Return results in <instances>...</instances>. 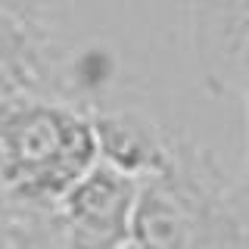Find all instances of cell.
<instances>
[{"label": "cell", "mask_w": 249, "mask_h": 249, "mask_svg": "<svg viewBox=\"0 0 249 249\" xmlns=\"http://www.w3.org/2000/svg\"><path fill=\"white\" fill-rule=\"evenodd\" d=\"M0 10L31 31L50 37V31L66 19L69 0H0Z\"/></svg>", "instance_id": "cell-7"}, {"label": "cell", "mask_w": 249, "mask_h": 249, "mask_svg": "<svg viewBox=\"0 0 249 249\" xmlns=\"http://www.w3.org/2000/svg\"><path fill=\"white\" fill-rule=\"evenodd\" d=\"M128 243L137 249H249L243 178L175 131L168 165L137 184Z\"/></svg>", "instance_id": "cell-1"}, {"label": "cell", "mask_w": 249, "mask_h": 249, "mask_svg": "<svg viewBox=\"0 0 249 249\" xmlns=\"http://www.w3.org/2000/svg\"><path fill=\"white\" fill-rule=\"evenodd\" d=\"M187 31L202 88L243 106L249 93V0H187Z\"/></svg>", "instance_id": "cell-4"}, {"label": "cell", "mask_w": 249, "mask_h": 249, "mask_svg": "<svg viewBox=\"0 0 249 249\" xmlns=\"http://www.w3.org/2000/svg\"><path fill=\"white\" fill-rule=\"evenodd\" d=\"M3 249H59V231H56V218H53L47 228H41L37 233H28V237L16 240V243L3 246Z\"/></svg>", "instance_id": "cell-9"}, {"label": "cell", "mask_w": 249, "mask_h": 249, "mask_svg": "<svg viewBox=\"0 0 249 249\" xmlns=\"http://www.w3.org/2000/svg\"><path fill=\"white\" fill-rule=\"evenodd\" d=\"M59 88L50 56V37L31 31L0 10V97L10 93H47Z\"/></svg>", "instance_id": "cell-6"}, {"label": "cell", "mask_w": 249, "mask_h": 249, "mask_svg": "<svg viewBox=\"0 0 249 249\" xmlns=\"http://www.w3.org/2000/svg\"><path fill=\"white\" fill-rule=\"evenodd\" d=\"M93 162L88 109L47 93L0 97V187L16 206L50 212Z\"/></svg>", "instance_id": "cell-2"}, {"label": "cell", "mask_w": 249, "mask_h": 249, "mask_svg": "<svg viewBox=\"0 0 249 249\" xmlns=\"http://www.w3.org/2000/svg\"><path fill=\"white\" fill-rule=\"evenodd\" d=\"M53 221V209L50 212H31V209H22L3 193L0 187V249L16 243V240L28 237V233H37L41 228Z\"/></svg>", "instance_id": "cell-8"}, {"label": "cell", "mask_w": 249, "mask_h": 249, "mask_svg": "<svg viewBox=\"0 0 249 249\" xmlns=\"http://www.w3.org/2000/svg\"><path fill=\"white\" fill-rule=\"evenodd\" d=\"M90 128L97 159L134 181H146L168 165L175 131L159 124L143 109H93Z\"/></svg>", "instance_id": "cell-5"}, {"label": "cell", "mask_w": 249, "mask_h": 249, "mask_svg": "<svg viewBox=\"0 0 249 249\" xmlns=\"http://www.w3.org/2000/svg\"><path fill=\"white\" fill-rule=\"evenodd\" d=\"M134 178L106 162H93L53 206L59 249H119L131 240L137 199Z\"/></svg>", "instance_id": "cell-3"}, {"label": "cell", "mask_w": 249, "mask_h": 249, "mask_svg": "<svg viewBox=\"0 0 249 249\" xmlns=\"http://www.w3.org/2000/svg\"><path fill=\"white\" fill-rule=\"evenodd\" d=\"M119 249H137V246H131V243H124V246H119Z\"/></svg>", "instance_id": "cell-10"}]
</instances>
